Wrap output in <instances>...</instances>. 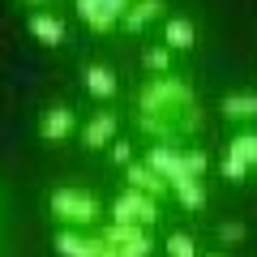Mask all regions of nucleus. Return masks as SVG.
<instances>
[{"instance_id":"f257e3e1","label":"nucleus","mask_w":257,"mask_h":257,"mask_svg":"<svg viewBox=\"0 0 257 257\" xmlns=\"http://www.w3.org/2000/svg\"><path fill=\"white\" fill-rule=\"evenodd\" d=\"M138 124L155 138H176L184 128H197L202 116L193 107V90L180 77H146V86L138 90Z\"/></svg>"},{"instance_id":"f03ea898","label":"nucleus","mask_w":257,"mask_h":257,"mask_svg":"<svg viewBox=\"0 0 257 257\" xmlns=\"http://www.w3.org/2000/svg\"><path fill=\"white\" fill-rule=\"evenodd\" d=\"M47 210H52L64 227L77 231V227H94V223H99V214H103V206L94 202L90 193H82V189H52Z\"/></svg>"},{"instance_id":"7ed1b4c3","label":"nucleus","mask_w":257,"mask_h":257,"mask_svg":"<svg viewBox=\"0 0 257 257\" xmlns=\"http://www.w3.org/2000/svg\"><path fill=\"white\" fill-rule=\"evenodd\" d=\"M163 219L159 214V202L155 197H146V193H133V189H124V193H116V202H111V223H133V227H155V223Z\"/></svg>"},{"instance_id":"20e7f679","label":"nucleus","mask_w":257,"mask_h":257,"mask_svg":"<svg viewBox=\"0 0 257 257\" xmlns=\"http://www.w3.org/2000/svg\"><path fill=\"white\" fill-rule=\"evenodd\" d=\"M133 0H77V18L94 30V35H107L120 18L128 13Z\"/></svg>"},{"instance_id":"39448f33","label":"nucleus","mask_w":257,"mask_h":257,"mask_svg":"<svg viewBox=\"0 0 257 257\" xmlns=\"http://www.w3.org/2000/svg\"><path fill=\"white\" fill-rule=\"evenodd\" d=\"M116 133H120L116 111H94V116L86 120V128H82V146L86 150H107L111 142H116Z\"/></svg>"},{"instance_id":"423d86ee","label":"nucleus","mask_w":257,"mask_h":257,"mask_svg":"<svg viewBox=\"0 0 257 257\" xmlns=\"http://www.w3.org/2000/svg\"><path fill=\"white\" fill-rule=\"evenodd\" d=\"M73 128H77V116L64 103H56V107H47L39 116V138L43 142H64V138H73Z\"/></svg>"},{"instance_id":"0eeeda50","label":"nucleus","mask_w":257,"mask_h":257,"mask_svg":"<svg viewBox=\"0 0 257 257\" xmlns=\"http://www.w3.org/2000/svg\"><path fill=\"white\" fill-rule=\"evenodd\" d=\"M146 167L155 176H163L167 184H176V180H184V150L180 146H150Z\"/></svg>"},{"instance_id":"6e6552de","label":"nucleus","mask_w":257,"mask_h":257,"mask_svg":"<svg viewBox=\"0 0 257 257\" xmlns=\"http://www.w3.org/2000/svg\"><path fill=\"white\" fill-rule=\"evenodd\" d=\"M82 82H86V94H94V99H116L120 94V77H116V69H111V64H86L82 69Z\"/></svg>"},{"instance_id":"1a4fd4ad","label":"nucleus","mask_w":257,"mask_h":257,"mask_svg":"<svg viewBox=\"0 0 257 257\" xmlns=\"http://www.w3.org/2000/svg\"><path fill=\"white\" fill-rule=\"evenodd\" d=\"M124 180H128V189H133V193H146V197H155V202L172 193V184H167L163 176H155L146 163H128L124 167Z\"/></svg>"},{"instance_id":"9d476101","label":"nucleus","mask_w":257,"mask_h":257,"mask_svg":"<svg viewBox=\"0 0 257 257\" xmlns=\"http://www.w3.org/2000/svg\"><path fill=\"white\" fill-rule=\"evenodd\" d=\"M163 9H167L163 0H133V5H128V13L120 18V26H124L128 35H142L155 18H163Z\"/></svg>"},{"instance_id":"9b49d317","label":"nucleus","mask_w":257,"mask_h":257,"mask_svg":"<svg viewBox=\"0 0 257 257\" xmlns=\"http://www.w3.org/2000/svg\"><path fill=\"white\" fill-rule=\"evenodd\" d=\"M193 43H197V26L189 18H167V26H163V47L167 52H193Z\"/></svg>"},{"instance_id":"f8f14e48","label":"nucleus","mask_w":257,"mask_h":257,"mask_svg":"<svg viewBox=\"0 0 257 257\" xmlns=\"http://www.w3.org/2000/svg\"><path fill=\"white\" fill-rule=\"evenodd\" d=\"M30 35L39 39V43H47V47H60L64 43V35H69V30H64V22L56 18V13H30Z\"/></svg>"},{"instance_id":"ddd939ff","label":"nucleus","mask_w":257,"mask_h":257,"mask_svg":"<svg viewBox=\"0 0 257 257\" xmlns=\"http://www.w3.org/2000/svg\"><path fill=\"white\" fill-rule=\"evenodd\" d=\"M219 111L227 120H240V124H244V120H257V94H227Z\"/></svg>"},{"instance_id":"4468645a","label":"nucleus","mask_w":257,"mask_h":257,"mask_svg":"<svg viewBox=\"0 0 257 257\" xmlns=\"http://www.w3.org/2000/svg\"><path fill=\"white\" fill-rule=\"evenodd\" d=\"M172 193H176V202H180L184 210H202V206H206V189H202V180H193V176L176 180Z\"/></svg>"},{"instance_id":"2eb2a0df","label":"nucleus","mask_w":257,"mask_h":257,"mask_svg":"<svg viewBox=\"0 0 257 257\" xmlns=\"http://www.w3.org/2000/svg\"><path fill=\"white\" fill-rule=\"evenodd\" d=\"M52 248L60 257H86V236H82V231H73V227H64V231H56Z\"/></svg>"},{"instance_id":"dca6fc26","label":"nucleus","mask_w":257,"mask_h":257,"mask_svg":"<svg viewBox=\"0 0 257 257\" xmlns=\"http://www.w3.org/2000/svg\"><path fill=\"white\" fill-rule=\"evenodd\" d=\"M142 64L150 69V77H163L167 69H172V52H167L163 43H150L146 52H142Z\"/></svg>"},{"instance_id":"f3484780","label":"nucleus","mask_w":257,"mask_h":257,"mask_svg":"<svg viewBox=\"0 0 257 257\" xmlns=\"http://www.w3.org/2000/svg\"><path fill=\"white\" fill-rule=\"evenodd\" d=\"M227 155H236V159H244L248 167H257V133H236L231 146H227Z\"/></svg>"},{"instance_id":"a211bd4d","label":"nucleus","mask_w":257,"mask_h":257,"mask_svg":"<svg viewBox=\"0 0 257 257\" xmlns=\"http://www.w3.org/2000/svg\"><path fill=\"white\" fill-rule=\"evenodd\" d=\"M167 257H197V240L189 231H172L167 236Z\"/></svg>"},{"instance_id":"6ab92c4d","label":"nucleus","mask_w":257,"mask_h":257,"mask_svg":"<svg viewBox=\"0 0 257 257\" xmlns=\"http://www.w3.org/2000/svg\"><path fill=\"white\" fill-rule=\"evenodd\" d=\"M206 167H210V159H206V150H202V146H189V150H184V176L202 180Z\"/></svg>"},{"instance_id":"aec40b11","label":"nucleus","mask_w":257,"mask_h":257,"mask_svg":"<svg viewBox=\"0 0 257 257\" xmlns=\"http://www.w3.org/2000/svg\"><path fill=\"white\" fill-rule=\"evenodd\" d=\"M150 248H155V244H150V236L142 231L138 240H128V244H120V248H116V257H150Z\"/></svg>"},{"instance_id":"412c9836","label":"nucleus","mask_w":257,"mask_h":257,"mask_svg":"<svg viewBox=\"0 0 257 257\" xmlns=\"http://www.w3.org/2000/svg\"><path fill=\"white\" fill-rule=\"evenodd\" d=\"M223 176H227L231 184H240L248 176V163H244V159H236V155H227V159H223Z\"/></svg>"},{"instance_id":"4be33fe9","label":"nucleus","mask_w":257,"mask_h":257,"mask_svg":"<svg viewBox=\"0 0 257 257\" xmlns=\"http://www.w3.org/2000/svg\"><path fill=\"white\" fill-rule=\"evenodd\" d=\"M219 240L223 244H240V240H244V223H236V219L219 223Z\"/></svg>"},{"instance_id":"5701e85b","label":"nucleus","mask_w":257,"mask_h":257,"mask_svg":"<svg viewBox=\"0 0 257 257\" xmlns=\"http://www.w3.org/2000/svg\"><path fill=\"white\" fill-rule=\"evenodd\" d=\"M107 150H111V159H116V163H124V167L133 163V146H128V142H120V138H116Z\"/></svg>"},{"instance_id":"b1692460","label":"nucleus","mask_w":257,"mask_h":257,"mask_svg":"<svg viewBox=\"0 0 257 257\" xmlns=\"http://www.w3.org/2000/svg\"><path fill=\"white\" fill-rule=\"evenodd\" d=\"M86 257H116V248H107L99 236H86Z\"/></svg>"},{"instance_id":"393cba45","label":"nucleus","mask_w":257,"mask_h":257,"mask_svg":"<svg viewBox=\"0 0 257 257\" xmlns=\"http://www.w3.org/2000/svg\"><path fill=\"white\" fill-rule=\"evenodd\" d=\"M30 5H47V0H30Z\"/></svg>"},{"instance_id":"a878e982","label":"nucleus","mask_w":257,"mask_h":257,"mask_svg":"<svg viewBox=\"0 0 257 257\" xmlns=\"http://www.w3.org/2000/svg\"><path fill=\"white\" fill-rule=\"evenodd\" d=\"M210 257H223V253H210Z\"/></svg>"}]
</instances>
